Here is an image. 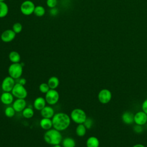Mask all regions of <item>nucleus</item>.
Listing matches in <instances>:
<instances>
[{
	"label": "nucleus",
	"instance_id": "f257e3e1",
	"mask_svg": "<svg viewBox=\"0 0 147 147\" xmlns=\"http://www.w3.org/2000/svg\"><path fill=\"white\" fill-rule=\"evenodd\" d=\"M70 116L65 113L59 112L54 114L52 118L53 127L59 131L66 130L71 123Z\"/></svg>",
	"mask_w": 147,
	"mask_h": 147
},
{
	"label": "nucleus",
	"instance_id": "f03ea898",
	"mask_svg": "<svg viewBox=\"0 0 147 147\" xmlns=\"http://www.w3.org/2000/svg\"><path fill=\"white\" fill-rule=\"evenodd\" d=\"M44 140L47 144L52 145L60 144L63 140L62 134L59 131L53 127L45 131L44 134Z\"/></svg>",
	"mask_w": 147,
	"mask_h": 147
},
{
	"label": "nucleus",
	"instance_id": "7ed1b4c3",
	"mask_svg": "<svg viewBox=\"0 0 147 147\" xmlns=\"http://www.w3.org/2000/svg\"><path fill=\"white\" fill-rule=\"evenodd\" d=\"M69 116L71 120L77 124L83 123L87 118L86 112L80 108H76L72 110Z\"/></svg>",
	"mask_w": 147,
	"mask_h": 147
},
{
	"label": "nucleus",
	"instance_id": "20e7f679",
	"mask_svg": "<svg viewBox=\"0 0 147 147\" xmlns=\"http://www.w3.org/2000/svg\"><path fill=\"white\" fill-rule=\"evenodd\" d=\"M23 73V66L21 63H11L8 68L9 76L14 79H18L22 76Z\"/></svg>",
	"mask_w": 147,
	"mask_h": 147
},
{
	"label": "nucleus",
	"instance_id": "39448f33",
	"mask_svg": "<svg viewBox=\"0 0 147 147\" xmlns=\"http://www.w3.org/2000/svg\"><path fill=\"white\" fill-rule=\"evenodd\" d=\"M11 94L14 97L19 99H25L28 96V91L25 86L18 83H16L11 90Z\"/></svg>",
	"mask_w": 147,
	"mask_h": 147
},
{
	"label": "nucleus",
	"instance_id": "423d86ee",
	"mask_svg": "<svg viewBox=\"0 0 147 147\" xmlns=\"http://www.w3.org/2000/svg\"><path fill=\"white\" fill-rule=\"evenodd\" d=\"M59 93L56 89H50L46 94L45 99L47 103L49 105L56 104L59 100Z\"/></svg>",
	"mask_w": 147,
	"mask_h": 147
},
{
	"label": "nucleus",
	"instance_id": "0eeeda50",
	"mask_svg": "<svg viewBox=\"0 0 147 147\" xmlns=\"http://www.w3.org/2000/svg\"><path fill=\"white\" fill-rule=\"evenodd\" d=\"M35 7L36 6L32 1L30 0H26L21 3L20 10L24 15L30 16L33 13Z\"/></svg>",
	"mask_w": 147,
	"mask_h": 147
},
{
	"label": "nucleus",
	"instance_id": "6e6552de",
	"mask_svg": "<svg viewBox=\"0 0 147 147\" xmlns=\"http://www.w3.org/2000/svg\"><path fill=\"white\" fill-rule=\"evenodd\" d=\"M112 98V93L109 89L103 88L99 91L98 94V99L99 102L103 105L107 104L110 102Z\"/></svg>",
	"mask_w": 147,
	"mask_h": 147
},
{
	"label": "nucleus",
	"instance_id": "1a4fd4ad",
	"mask_svg": "<svg viewBox=\"0 0 147 147\" xmlns=\"http://www.w3.org/2000/svg\"><path fill=\"white\" fill-rule=\"evenodd\" d=\"M16 84L15 79L10 76L5 77L1 83V88L3 92H11Z\"/></svg>",
	"mask_w": 147,
	"mask_h": 147
},
{
	"label": "nucleus",
	"instance_id": "9d476101",
	"mask_svg": "<svg viewBox=\"0 0 147 147\" xmlns=\"http://www.w3.org/2000/svg\"><path fill=\"white\" fill-rule=\"evenodd\" d=\"M134 122L136 125L144 126L147 123V114L142 110L136 112L134 115Z\"/></svg>",
	"mask_w": 147,
	"mask_h": 147
},
{
	"label": "nucleus",
	"instance_id": "9b49d317",
	"mask_svg": "<svg viewBox=\"0 0 147 147\" xmlns=\"http://www.w3.org/2000/svg\"><path fill=\"white\" fill-rule=\"evenodd\" d=\"M16 33L12 29H6L1 34V39L4 42H11L16 37Z\"/></svg>",
	"mask_w": 147,
	"mask_h": 147
},
{
	"label": "nucleus",
	"instance_id": "f8f14e48",
	"mask_svg": "<svg viewBox=\"0 0 147 147\" xmlns=\"http://www.w3.org/2000/svg\"><path fill=\"white\" fill-rule=\"evenodd\" d=\"M12 106L16 112H22L26 106V101L25 99L17 98L13 102Z\"/></svg>",
	"mask_w": 147,
	"mask_h": 147
},
{
	"label": "nucleus",
	"instance_id": "ddd939ff",
	"mask_svg": "<svg viewBox=\"0 0 147 147\" xmlns=\"http://www.w3.org/2000/svg\"><path fill=\"white\" fill-rule=\"evenodd\" d=\"M14 96L10 92H3L0 96L1 102L5 105H10L14 102Z\"/></svg>",
	"mask_w": 147,
	"mask_h": 147
},
{
	"label": "nucleus",
	"instance_id": "4468645a",
	"mask_svg": "<svg viewBox=\"0 0 147 147\" xmlns=\"http://www.w3.org/2000/svg\"><path fill=\"white\" fill-rule=\"evenodd\" d=\"M134 114L130 111H124L121 116L122 121L126 125H132L134 123Z\"/></svg>",
	"mask_w": 147,
	"mask_h": 147
},
{
	"label": "nucleus",
	"instance_id": "2eb2a0df",
	"mask_svg": "<svg viewBox=\"0 0 147 147\" xmlns=\"http://www.w3.org/2000/svg\"><path fill=\"white\" fill-rule=\"evenodd\" d=\"M41 115L42 118H51L53 117L55 114L54 109L50 106H45L41 111H40Z\"/></svg>",
	"mask_w": 147,
	"mask_h": 147
},
{
	"label": "nucleus",
	"instance_id": "dca6fc26",
	"mask_svg": "<svg viewBox=\"0 0 147 147\" xmlns=\"http://www.w3.org/2000/svg\"><path fill=\"white\" fill-rule=\"evenodd\" d=\"M47 102L45 98L42 96H38L36 98L33 102L34 108L38 111H41L45 106Z\"/></svg>",
	"mask_w": 147,
	"mask_h": 147
},
{
	"label": "nucleus",
	"instance_id": "f3484780",
	"mask_svg": "<svg viewBox=\"0 0 147 147\" xmlns=\"http://www.w3.org/2000/svg\"><path fill=\"white\" fill-rule=\"evenodd\" d=\"M40 127L45 130H48L53 127L52 119L42 118L40 121Z\"/></svg>",
	"mask_w": 147,
	"mask_h": 147
},
{
	"label": "nucleus",
	"instance_id": "a211bd4d",
	"mask_svg": "<svg viewBox=\"0 0 147 147\" xmlns=\"http://www.w3.org/2000/svg\"><path fill=\"white\" fill-rule=\"evenodd\" d=\"M86 147H99L100 142L95 136H90L86 140Z\"/></svg>",
	"mask_w": 147,
	"mask_h": 147
},
{
	"label": "nucleus",
	"instance_id": "6ab92c4d",
	"mask_svg": "<svg viewBox=\"0 0 147 147\" xmlns=\"http://www.w3.org/2000/svg\"><path fill=\"white\" fill-rule=\"evenodd\" d=\"M47 83L50 89H56L59 86L60 82L57 77L55 76H52L49 78Z\"/></svg>",
	"mask_w": 147,
	"mask_h": 147
},
{
	"label": "nucleus",
	"instance_id": "aec40b11",
	"mask_svg": "<svg viewBox=\"0 0 147 147\" xmlns=\"http://www.w3.org/2000/svg\"><path fill=\"white\" fill-rule=\"evenodd\" d=\"M9 59L12 63H20L21 61V56L18 52L13 51L9 53Z\"/></svg>",
	"mask_w": 147,
	"mask_h": 147
},
{
	"label": "nucleus",
	"instance_id": "412c9836",
	"mask_svg": "<svg viewBox=\"0 0 147 147\" xmlns=\"http://www.w3.org/2000/svg\"><path fill=\"white\" fill-rule=\"evenodd\" d=\"M63 147H75L76 141L72 137H65L61 141Z\"/></svg>",
	"mask_w": 147,
	"mask_h": 147
},
{
	"label": "nucleus",
	"instance_id": "4be33fe9",
	"mask_svg": "<svg viewBox=\"0 0 147 147\" xmlns=\"http://www.w3.org/2000/svg\"><path fill=\"white\" fill-rule=\"evenodd\" d=\"M87 128L85 127L83 123L78 124V126L75 129V133L78 137H83L86 134Z\"/></svg>",
	"mask_w": 147,
	"mask_h": 147
},
{
	"label": "nucleus",
	"instance_id": "5701e85b",
	"mask_svg": "<svg viewBox=\"0 0 147 147\" xmlns=\"http://www.w3.org/2000/svg\"><path fill=\"white\" fill-rule=\"evenodd\" d=\"M9 12V7L5 2H0V18L5 17Z\"/></svg>",
	"mask_w": 147,
	"mask_h": 147
},
{
	"label": "nucleus",
	"instance_id": "b1692460",
	"mask_svg": "<svg viewBox=\"0 0 147 147\" xmlns=\"http://www.w3.org/2000/svg\"><path fill=\"white\" fill-rule=\"evenodd\" d=\"M22 114L24 118L29 119L33 117V115L34 114V112L32 108L29 107H26L24 109V110L22 111Z\"/></svg>",
	"mask_w": 147,
	"mask_h": 147
},
{
	"label": "nucleus",
	"instance_id": "393cba45",
	"mask_svg": "<svg viewBox=\"0 0 147 147\" xmlns=\"http://www.w3.org/2000/svg\"><path fill=\"white\" fill-rule=\"evenodd\" d=\"M45 13V9L42 6H41V5L36 6V7L34 8V12H33V14L36 16L41 17H42L43 16H44Z\"/></svg>",
	"mask_w": 147,
	"mask_h": 147
},
{
	"label": "nucleus",
	"instance_id": "a878e982",
	"mask_svg": "<svg viewBox=\"0 0 147 147\" xmlns=\"http://www.w3.org/2000/svg\"><path fill=\"white\" fill-rule=\"evenodd\" d=\"M16 111L13 107V106H7L4 111V113L6 117L8 118H12L14 116Z\"/></svg>",
	"mask_w": 147,
	"mask_h": 147
},
{
	"label": "nucleus",
	"instance_id": "bb28decb",
	"mask_svg": "<svg viewBox=\"0 0 147 147\" xmlns=\"http://www.w3.org/2000/svg\"><path fill=\"white\" fill-rule=\"evenodd\" d=\"M12 30L16 33L18 34L21 32L22 30V25L20 22H16L13 24L12 27Z\"/></svg>",
	"mask_w": 147,
	"mask_h": 147
},
{
	"label": "nucleus",
	"instance_id": "cd10ccee",
	"mask_svg": "<svg viewBox=\"0 0 147 147\" xmlns=\"http://www.w3.org/2000/svg\"><path fill=\"white\" fill-rule=\"evenodd\" d=\"M39 90L43 94H46L49 90L50 88L47 83H42L39 85Z\"/></svg>",
	"mask_w": 147,
	"mask_h": 147
},
{
	"label": "nucleus",
	"instance_id": "c85d7f7f",
	"mask_svg": "<svg viewBox=\"0 0 147 147\" xmlns=\"http://www.w3.org/2000/svg\"><path fill=\"white\" fill-rule=\"evenodd\" d=\"M93 123H94V121H93L92 119L91 118H88V117L87 118V119L83 123L84 125L87 128V129H91L93 125Z\"/></svg>",
	"mask_w": 147,
	"mask_h": 147
},
{
	"label": "nucleus",
	"instance_id": "c756f323",
	"mask_svg": "<svg viewBox=\"0 0 147 147\" xmlns=\"http://www.w3.org/2000/svg\"><path fill=\"white\" fill-rule=\"evenodd\" d=\"M46 4L50 9L56 7L57 4V0H47Z\"/></svg>",
	"mask_w": 147,
	"mask_h": 147
},
{
	"label": "nucleus",
	"instance_id": "7c9ffc66",
	"mask_svg": "<svg viewBox=\"0 0 147 147\" xmlns=\"http://www.w3.org/2000/svg\"><path fill=\"white\" fill-rule=\"evenodd\" d=\"M133 129V131L137 134H140V133H142L144 131L143 126L138 125H136V124H135Z\"/></svg>",
	"mask_w": 147,
	"mask_h": 147
},
{
	"label": "nucleus",
	"instance_id": "2f4dec72",
	"mask_svg": "<svg viewBox=\"0 0 147 147\" xmlns=\"http://www.w3.org/2000/svg\"><path fill=\"white\" fill-rule=\"evenodd\" d=\"M141 109L144 113L147 114V98L145 99L142 103L141 105Z\"/></svg>",
	"mask_w": 147,
	"mask_h": 147
},
{
	"label": "nucleus",
	"instance_id": "473e14b6",
	"mask_svg": "<svg viewBox=\"0 0 147 147\" xmlns=\"http://www.w3.org/2000/svg\"><path fill=\"white\" fill-rule=\"evenodd\" d=\"M59 13V10L58 9H57L56 7H53V8H51L49 10V14L51 16H56Z\"/></svg>",
	"mask_w": 147,
	"mask_h": 147
},
{
	"label": "nucleus",
	"instance_id": "72a5a7b5",
	"mask_svg": "<svg viewBox=\"0 0 147 147\" xmlns=\"http://www.w3.org/2000/svg\"><path fill=\"white\" fill-rule=\"evenodd\" d=\"M17 82L18 83H20L23 86H25L26 83V80L25 78H20L19 79H17Z\"/></svg>",
	"mask_w": 147,
	"mask_h": 147
},
{
	"label": "nucleus",
	"instance_id": "f704fd0d",
	"mask_svg": "<svg viewBox=\"0 0 147 147\" xmlns=\"http://www.w3.org/2000/svg\"><path fill=\"white\" fill-rule=\"evenodd\" d=\"M132 147H145L144 145L142 144H136L135 145H134Z\"/></svg>",
	"mask_w": 147,
	"mask_h": 147
},
{
	"label": "nucleus",
	"instance_id": "c9c22d12",
	"mask_svg": "<svg viewBox=\"0 0 147 147\" xmlns=\"http://www.w3.org/2000/svg\"><path fill=\"white\" fill-rule=\"evenodd\" d=\"M52 147H61V146L60 145V144H57V145H53Z\"/></svg>",
	"mask_w": 147,
	"mask_h": 147
},
{
	"label": "nucleus",
	"instance_id": "e433bc0d",
	"mask_svg": "<svg viewBox=\"0 0 147 147\" xmlns=\"http://www.w3.org/2000/svg\"><path fill=\"white\" fill-rule=\"evenodd\" d=\"M5 0H0V2H5Z\"/></svg>",
	"mask_w": 147,
	"mask_h": 147
},
{
	"label": "nucleus",
	"instance_id": "4c0bfd02",
	"mask_svg": "<svg viewBox=\"0 0 147 147\" xmlns=\"http://www.w3.org/2000/svg\"></svg>",
	"mask_w": 147,
	"mask_h": 147
}]
</instances>
